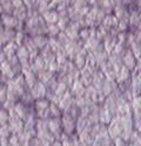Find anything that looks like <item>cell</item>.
Here are the masks:
<instances>
[{
  "instance_id": "obj_1",
  "label": "cell",
  "mask_w": 141,
  "mask_h": 146,
  "mask_svg": "<svg viewBox=\"0 0 141 146\" xmlns=\"http://www.w3.org/2000/svg\"><path fill=\"white\" fill-rule=\"evenodd\" d=\"M47 87L45 84L40 81H38L34 86L31 88V95L34 100H40V98H44V97L47 95Z\"/></svg>"
},
{
  "instance_id": "obj_2",
  "label": "cell",
  "mask_w": 141,
  "mask_h": 146,
  "mask_svg": "<svg viewBox=\"0 0 141 146\" xmlns=\"http://www.w3.org/2000/svg\"><path fill=\"white\" fill-rule=\"evenodd\" d=\"M136 63H138L136 57L133 55V53H132L131 50L128 49V50L122 55V64L133 72V71L135 70V68H136Z\"/></svg>"
},
{
  "instance_id": "obj_3",
  "label": "cell",
  "mask_w": 141,
  "mask_h": 146,
  "mask_svg": "<svg viewBox=\"0 0 141 146\" xmlns=\"http://www.w3.org/2000/svg\"><path fill=\"white\" fill-rule=\"evenodd\" d=\"M87 56H88V52L85 49V48H82V49L75 55V57L73 58V63L75 64V67L79 70H81L87 64Z\"/></svg>"
},
{
  "instance_id": "obj_4",
  "label": "cell",
  "mask_w": 141,
  "mask_h": 146,
  "mask_svg": "<svg viewBox=\"0 0 141 146\" xmlns=\"http://www.w3.org/2000/svg\"><path fill=\"white\" fill-rule=\"evenodd\" d=\"M113 14L117 18V20H128L129 21V8L124 4L115 6L113 9Z\"/></svg>"
},
{
  "instance_id": "obj_5",
  "label": "cell",
  "mask_w": 141,
  "mask_h": 146,
  "mask_svg": "<svg viewBox=\"0 0 141 146\" xmlns=\"http://www.w3.org/2000/svg\"><path fill=\"white\" fill-rule=\"evenodd\" d=\"M42 19L45 20L46 23H48V25H56L59 19H60V15H59V12L55 11V9H48L47 12L41 15Z\"/></svg>"
},
{
  "instance_id": "obj_6",
  "label": "cell",
  "mask_w": 141,
  "mask_h": 146,
  "mask_svg": "<svg viewBox=\"0 0 141 146\" xmlns=\"http://www.w3.org/2000/svg\"><path fill=\"white\" fill-rule=\"evenodd\" d=\"M40 56L44 58V61L46 62L47 66H50L53 62H56V61H55V58H56L55 57V53L52 50V48L50 46H47V47L44 48V49H41Z\"/></svg>"
},
{
  "instance_id": "obj_7",
  "label": "cell",
  "mask_w": 141,
  "mask_h": 146,
  "mask_svg": "<svg viewBox=\"0 0 141 146\" xmlns=\"http://www.w3.org/2000/svg\"><path fill=\"white\" fill-rule=\"evenodd\" d=\"M69 91L72 92V95H73L74 97H81V96L85 95L86 87L84 86V83H82L80 80H78V81H75V82L72 84V87H70Z\"/></svg>"
},
{
  "instance_id": "obj_8",
  "label": "cell",
  "mask_w": 141,
  "mask_h": 146,
  "mask_svg": "<svg viewBox=\"0 0 141 146\" xmlns=\"http://www.w3.org/2000/svg\"><path fill=\"white\" fill-rule=\"evenodd\" d=\"M133 76V72L129 70L128 68H126L125 66L119 70V72H117V75H116V83L117 84H121L126 81H129L132 78Z\"/></svg>"
},
{
  "instance_id": "obj_9",
  "label": "cell",
  "mask_w": 141,
  "mask_h": 146,
  "mask_svg": "<svg viewBox=\"0 0 141 146\" xmlns=\"http://www.w3.org/2000/svg\"><path fill=\"white\" fill-rule=\"evenodd\" d=\"M0 72H1V75L8 77L9 80L14 78V77L17 76V75H15V72L13 71V69H12V66H11V63H9V61H8V60L4 61V62L0 64Z\"/></svg>"
},
{
  "instance_id": "obj_10",
  "label": "cell",
  "mask_w": 141,
  "mask_h": 146,
  "mask_svg": "<svg viewBox=\"0 0 141 146\" xmlns=\"http://www.w3.org/2000/svg\"><path fill=\"white\" fill-rule=\"evenodd\" d=\"M105 81H106V77L102 74V71L100 69L95 70V72H94V75H93V83H92V86L95 87L100 91L102 86H103V83H105Z\"/></svg>"
},
{
  "instance_id": "obj_11",
  "label": "cell",
  "mask_w": 141,
  "mask_h": 146,
  "mask_svg": "<svg viewBox=\"0 0 141 146\" xmlns=\"http://www.w3.org/2000/svg\"><path fill=\"white\" fill-rule=\"evenodd\" d=\"M15 55H17V57L19 58V61L21 62V64L27 63V62H31V61H30V55H31V53H30V50H28L23 44L18 48Z\"/></svg>"
},
{
  "instance_id": "obj_12",
  "label": "cell",
  "mask_w": 141,
  "mask_h": 146,
  "mask_svg": "<svg viewBox=\"0 0 141 146\" xmlns=\"http://www.w3.org/2000/svg\"><path fill=\"white\" fill-rule=\"evenodd\" d=\"M32 63H33V64H32V67H33V70H34L35 72H37L38 75H39V74H41L42 71L47 70V67H48V66L46 64V62H45V61H44V58H42L40 55H39L37 58H35V60L33 61Z\"/></svg>"
},
{
  "instance_id": "obj_13",
  "label": "cell",
  "mask_w": 141,
  "mask_h": 146,
  "mask_svg": "<svg viewBox=\"0 0 141 146\" xmlns=\"http://www.w3.org/2000/svg\"><path fill=\"white\" fill-rule=\"evenodd\" d=\"M18 48H19V46H18L14 41L8 42V43H6V44L3 47V52L5 53V55H6L7 60H8V58H11L12 56H14V55L17 54Z\"/></svg>"
},
{
  "instance_id": "obj_14",
  "label": "cell",
  "mask_w": 141,
  "mask_h": 146,
  "mask_svg": "<svg viewBox=\"0 0 141 146\" xmlns=\"http://www.w3.org/2000/svg\"><path fill=\"white\" fill-rule=\"evenodd\" d=\"M117 22H119L117 18L113 13H109V14H107V15L105 17V19L102 21V25L105 27H107L108 29H114L117 26Z\"/></svg>"
},
{
  "instance_id": "obj_15",
  "label": "cell",
  "mask_w": 141,
  "mask_h": 146,
  "mask_svg": "<svg viewBox=\"0 0 141 146\" xmlns=\"http://www.w3.org/2000/svg\"><path fill=\"white\" fill-rule=\"evenodd\" d=\"M12 14H13V17H14L18 21L23 22V21H25V20L28 18V8H27L26 6H22V7H20V8H15Z\"/></svg>"
},
{
  "instance_id": "obj_16",
  "label": "cell",
  "mask_w": 141,
  "mask_h": 146,
  "mask_svg": "<svg viewBox=\"0 0 141 146\" xmlns=\"http://www.w3.org/2000/svg\"><path fill=\"white\" fill-rule=\"evenodd\" d=\"M35 109H37V111L39 112V115L41 116L42 112L47 111V109L50 108V101L46 100V98H40V100H37L35 102Z\"/></svg>"
},
{
  "instance_id": "obj_17",
  "label": "cell",
  "mask_w": 141,
  "mask_h": 146,
  "mask_svg": "<svg viewBox=\"0 0 141 146\" xmlns=\"http://www.w3.org/2000/svg\"><path fill=\"white\" fill-rule=\"evenodd\" d=\"M32 38L38 49H44L45 47L48 46V39L45 35H35V36H32Z\"/></svg>"
},
{
  "instance_id": "obj_18",
  "label": "cell",
  "mask_w": 141,
  "mask_h": 146,
  "mask_svg": "<svg viewBox=\"0 0 141 146\" xmlns=\"http://www.w3.org/2000/svg\"><path fill=\"white\" fill-rule=\"evenodd\" d=\"M62 123H64V125H65L67 132H72V131H73L74 120H73V117L70 116V113H65V115H64Z\"/></svg>"
},
{
  "instance_id": "obj_19",
  "label": "cell",
  "mask_w": 141,
  "mask_h": 146,
  "mask_svg": "<svg viewBox=\"0 0 141 146\" xmlns=\"http://www.w3.org/2000/svg\"><path fill=\"white\" fill-rule=\"evenodd\" d=\"M129 50L133 53V55L136 57V60L141 58V42L140 41H134L129 44Z\"/></svg>"
},
{
  "instance_id": "obj_20",
  "label": "cell",
  "mask_w": 141,
  "mask_h": 146,
  "mask_svg": "<svg viewBox=\"0 0 141 146\" xmlns=\"http://www.w3.org/2000/svg\"><path fill=\"white\" fill-rule=\"evenodd\" d=\"M133 121H134V127L136 129L138 133L141 135V111L133 112Z\"/></svg>"
},
{
  "instance_id": "obj_21",
  "label": "cell",
  "mask_w": 141,
  "mask_h": 146,
  "mask_svg": "<svg viewBox=\"0 0 141 146\" xmlns=\"http://www.w3.org/2000/svg\"><path fill=\"white\" fill-rule=\"evenodd\" d=\"M131 106H132V111H141V96H135L134 98L131 101Z\"/></svg>"
},
{
  "instance_id": "obj_22",
  "label": "cell",
  "mask_w": 141,
  "mask_h": 146,
  "mask_svg": "<svg viewBox=\"0 0 141 146\" xmlns=\"http://www.w3.org/2000/svg\"><path fill=\"white\" fill-rule=\"evenodd\" d=\"M25 39H26V35L25 33H23V31H18L15 33V38H14V42L20 47L23 44V42H25Z\"/></svg>"
},
{
  "instance_id": "obj_23",
  "label": "cell",
  "mask_w": 141,
  "mask_h": 146,
  "mask_svg": "<svg viewBox=\"0 0 141 146\" xmlns=\"http://www.w3.org/2000/svg\"><path fill=\"white\" fill-rule=\"evenodd\" d=\"M14 111L20 117L23 118V117H25V115H26V106H25V104H23V103H17L14 105Z\"/></svg>"
},
{
  "instance_id": "obj_24",
  "label": "cell",
  "mask_w": 141,
  "mask_h": 146,
  "mask_svg": "<svg viewBox=\"0 0 141 146\" xmlns=\"http://www.w3.org/2000/svg\"><path fill=\"white\" fill-rule=\"evenodd\" d=\"M47 34H48L51 38H54L55 35L60 34V28L58 27V25H48L47 26Z\"/></svg>"
},
{
  "instance_id": "obj_25",
  "label": "cell",
  "mask_w": 141,
  "mask_h": 146,
  "mask_svg": "<svg viewBox=\"0 0 141 146\" xmlns=\"http://www.w3.org/2000/svg\"><path fill=\"white\" fill-rule=\"evenodd\" d=\"M7 100V88L4 86L0 90V105H4V103Z\"/></svg>"
},
{
  "instance_id": "obj_26",
  "label": "cell",
  "mask_w": 141,
  "mask_h": 146,
  "mask_svg": "<svg viewBox=\"0 0 141 146\" xmlns=\"http://www.w3.org/2000/svg\"><path fill=\"white\" fill-rule=\"evenodd\" d=\"M37 1H38V0H23V5H25L28 9H31V8H35Z\"/></svg>"
},
{
  "instance_id": "obj_27",
  "label": "cell",
  "mask_w": 141,
  "mask_h": 146,
  "mask_svg": "<svg viewBox=\"0 0 141 146\" xmlns=\"http://www.w3.org/2000/svg\"><path fill=\"white\" fill-rule=\"evenodd\" d=\"M12 4H13L14 9H15V8H20V7H22V6H25V5H23V0H12Z\"/></svg>"
},
{
  "instance_id": "obj_28",
  "label": "cell",
  "mask_w": 141,
  "mask_h": 146,
  "mask_svg": "<svg viewBox=\"0 0 141 146\" xmlns=\"http://www.w3.org/2000/svg\"><path fill=\"white\" fill-rule=\"evenodd\" d=\"M6 60H7V57H6L5 53L3 52V49H0V64H1L4 61H6Z\"/></svg>"
},
{
  "instance_id": "obj_29",
  "label": "cell",
  "mask_w": 141,
  "mask_h": 146,
  "mask_svg": "<svg viewBox=\"0 0 141 146\" xmlns=\"http://www.w3.org/2000/svg\"><path fill=\"white\" fill-rule=\"evenodd\" d=\"M134 75H136V76H138V78H139V80H140V82H141V71H138V72H135Z\"/></svg>"
},
{
  "instance_id": "obj_30",
  "label": "cell",
  "mask_w": 141,
  "mask_h": 146,
  "mask_svg": "<svg viewBox=\"0 0 141 146\" xmlns=\"http://www.w3.org/2000/svg\"><path fill=\"white\" fill-rule=\"evenodd\" d=\"M0 14H4V7L1 4H0Z\"/></svg>"
},
{
  "instance_id": "obj_31",
  "label": "cell",
  "mask_w": 141,
  "mask_h": 146,
  "mask_svg": "<svg viewBox=\"0 0 141 146\" xmlns=\"http://www.w3.org/2000/svg\"><path fill=\"white\" fill-rule=\"evenodd\" d=\"M3 87H4V86H3V83L0 82V90H1V88H3Z\"/></svg>"
},
{
  "instance_id": "obj_32",
  "label": "cell",
  "mask_w": 141,
  "mask_h": 146,
  "mask_svg": "<svg viewBox=\"0 0 141 146\" xmlns=\"http://www.w3.org/2000/svg\"><path fill=\"white\" fill-rule=\"evenodd\" d=\"M1 47H3V43H1V42H0V49H1Z\"/></svg>"
},
{
  "instance_id": "obj_33",
  "label": "cell",
  "mask_w": 141,
  "mask_h": 146,
  "mask_svg": "<svg viewBox=\"0 0 141 146\" xmlns=\"http://www.w3.org/2000/svg\"><path fill=\"white\" fill-rule=\"evenodd\" d=\"M0 22H1V18H0Z\"/></svg>"
},
{
  "instance_id": "obj_34",
  "label": "cell",
  "mask_w": 141,
  "mask_h": 146,
  "mask_svg": "<svg viewBox=\"0 0 141 146\" xmlns=\"http://www.w3.org/2000/svg\"><path fill=\"white\" fill-rule=\"evenodd\" d=\"M0 75H1V72H0Z\"/></svg>"
},
{
  "instance_id": "obj_35",
  "label": "cell",
  "mask_w": 141,
  "mask_h": 146,
  "mask_svg": "<svg viewBox=\"0 0 141 146\" xmlns=\"http://www.w3.org/2000/svg\"><path fill=\"white\" fill-rule=\"evenodd\" d=\"M140 96H141V94H140Z\"/></svg>"
},
{
  "instance_id": "obj_36",
  "label": "cell",
  "mask_w": 141,
  "mask_h": 146,
  "mask_svg": "<svg viewBox=\"0 0 141 146\" xmlns=\"http://www.w3.org/2000/svg\"><path fill=\"white\" fill-rule=\"evenodd\" d=\"M50 1H51V0H50Z\"/></svg>"
}]
</instances>
